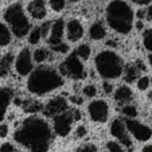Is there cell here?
I'll use <instances>...</instances> for the list:
<instances>
[{
	"label": "cell",
	"instance_id": "42",
	"mask_svg": "<svg viewBox=\"0 0 152 152\" xmlns=\"http://www.w3.org/2000/svg\"><path fill=\"white\" fill-rule=\"evenodd\" d=\"M141 152H152V144H147V145L143 147Z\"/></svg>",
	"mask_w": 152,
	"mask_h": 152
},
{
	"label": "cell",
	"instance_id": "13",
	"mask_svg": "<svg viewBox=\"0 0 152 152\" xmlns=\"http://www.w3.org/2000/svg\"><path fill=\"white\" fill-rule=\"evenodd\" d=\"M66 31H67V39L70 42H78L83 37V27L80 23V20L77 19H72L67 22Z\"/></svg>",
	"mask_w": 152,
	"mask_h": 152
},
{
	"label": "cell",
	"instance_id": "38",
	"mask_svg": "<svg viewBox=\"0 0 152 152\" xmlns=\"http://www.w3.org/2000/svg\"><path fill=\"white\" fill-rule=\"evenodd\" d=\"M8 135V125L7 124H0V139L7 137Z\"/></svg>",
	"mask_w": 152,
	"mask_h": 152
},
{
	"label": "cell",
	"instance_id": "27",
	"mask_svg": "<svg viewBox=\"0 0 152 152\" xmlns=\"http://www.w3.org/2000/svg\"><path fill=\"white\" fill-rule=\"evenodd\" d=\"M106 149H108V152H125V147L123 144L113 140L106 143Z\"/></svg>",
	"mask_w": 152,
	"mask_h": 152
},
{
	"label": "cell",
	"instance_id": "44",
	"mask_svg": "<svg viewBox=\"0 0 152 152\" xmlns=\"http://www.w3.org/2000/svg\"><path fill=\"white\" fill-rule=\"evenodd\" d=\"M148 61H149V65L152 66V54H149V55H148Z\"/></svg>",
	"mask_w": 152,
	"mask_h": 152
},
{
	"label": "cell",
	"instance_id": "15",
	"mask_svg": "<svg viewBox=\"0 0 152 152\" xmlns=\"http://www.w3.org/2000/svg\"><path fill=\"white\" fill-rule=\"evenodd\" d=\"M63 30H65V22H63L62 19L55 20L54 24L51 26V31H50V37H49V43L51 45V46L63 43L62 42Z\"/></svg>",
	"mask_w": 152,
	"mask_h": 152
},
{
	"label": "cell",
	"instance_id": "14",
	"mask_svg": "<svg viewBox=\"0 0 152 152\" xmlns=\"http://www.w3.org/2000/svg\"><path fill=\"white\" fill-rule=\"evenodd\" d=\"M27 11L34 19L40 20L46 16L47 10H46V3L45 0H31L27 6Z\"/></svg>",
	"mask_w": 152,
	"mask_h": 152
},
{
	"label": "cell",
	"instance_id": "45",
	"mask_svg": "<svg viewBox=\"0 0 152 152\" xmlns=\"http://www.w3.org/2000/svg\"><path fill=\"white\" fill-rule=\"evenodd\" d=\"M137 28H139V30L143 28V22H139V23H137Z\"/></svg>",
	"mask_w": 152,
	"mask_h": 152
},
{
	"label": "cell",
	"instance_id": "4",
	"mask_svg": "<svg viewBox=\"0 0 152 152\" xmlns=\"http://www.w3.org/2000/svg\"><path fill=\"white\" fill-rule=\"evenodd\" d=\"M98 74L105 80H115L124 73V62L120 55L112 50H104L98 53L94 59Z\"/></svg>",
	"mask_w": 152,
	"mask_h": 152
},
{
	"label": "cell",
	"instance_id": "2",
	"mask_svg": "<svg viewBox=\"0 0 152 152\" xmlns=\"http://www.w3.org/2000/svg\"><path fill=\"white\" fill-rule=\"evenodd\" d=\"M63 85V77L61 73L50 66H39L30 74L27 80V89L30 93L43 96Z\"/></svg>",
	"mask_w": 152,
	"mask_h": 152
},
{
	"label": "cell",
	"instance_id": "18",
	"mask_svg": "<svg viewBox=\"0 0 152 152\" xmlns=\"http://www.w3.org/2000/svg\"><path fill=\"white\" fill-rule=\"evenodd\" d=\"M14 63V54L12 53H7L0 58V78H6L10 74Z\"/></svg>",
	"mask_w": 152,
	"mask_h": 152
},
{
	"label": "cell",
	"instance_id": "31",
	"mask_svg": "<svg viewBox=\"0 0 152 152\" xmlns=\"http://www.w3.org/2000/svg\"><path fill=\"white\" fill-rule=\"evenodd\" d=\"M74 152H97V147L92 143H86L82 144L81 147H78Z\"/></svg>",
	"mask_w": 152,
	"mask_h": 152
},
{
	"label": "cell",
	"instance_id": "29",
	"mask_svg": "<svg viewBox=\"0 0 152 152\" xmlns=\"http://www.w3.org/2000/svg\"><path fill=\"white\" fill-rule=\"evenodd\" d=\"M82 94L85 96V97H88V98L96 97V94H97V88H96L94 85H86V86H83Z\"/></svg>",
	"mask_w": 152,
	"mask_h": 152
},
{
	"label": "cell",
	"instance_id": "35",
	"mask_svg": "<svg viewBox=\"0 0 152 152\" xmlns=\"http://www.w3.org/2000/svg\"><path fill=\"white\" fill-rule=\"evenodd\" d=\"M51 26L53 24L50 22H46V23H43L42 27H40V32H42V37L46 38L47 35H50V31H51Z\"/></svg>",
	"mask_w": 152,
	"mask_h": 152
},
{
	"label": "cell",
	"instance_id": "5",
	"mask_svg": "<svg viewBox=\"0 0 152 152\" xmlns=\"http://www.w3.org/2000/svg\"><path fill=\"white\" fill-rule=\"evenodd\" d=\"M4 19L11 26V30L16 38H23L31 31V26L20 4H12L4 12Z\"/></svg>",
	"mask_w": 152,
	"mask_h": 152
},
{
	"label": "cell",
	"instance_id": "17",
	"mask_svg": "<svg viewBox=\"0 0 152 152\" xmlns=\"http://www.w3.org/2000/svg\"><path fill=\"white\" fill-rule=\"evenodd\" d=\"M133 98V92L132 89L129 88V86H120V88H117L115 92V100L116 102L118 104H123V105H126V104H129V101Z\"/></svg>",
	"mask_w": 152,
	"mask_h": 152
},
{
	"label": "cell",
	"instance_id": "21",
	"mask_svg": "<svg viewBox=\"0 0 152 152\" xmlns=\"http://www.w3.org/2000/svg\"><path fill=\"white\" fill-rule=\"evenodd\" d=\"M11 42V32L6 24L0 23V46H7Z\"/></svg>",
	"mask_w": 152,
	"mask_h": 152
},
{
	"label": "cell",
	"instance_id": "6",
	"mask_svg": "<svg viewBox=\"0 0 152 152\" xmlns=\"http://www.w3.org/2000/svg\"><path fill=\"white\" fill-rule=\"evenodd\" d=\"M59 73L62 77L65 75V77H69L72 80H83L86 77L83 63L77 55V53L70 54L66 59L61 63Z\"/></svg>",
	"mask_w": 152,
	"mask_h": 152
},
{
	"label": "cell",
	"instance_id": "32",
	"mask_svg": "<svg viewBox=\"0 0 152 152\" xmlns=\"http://www.w3.org/2000/svg\"><path fill=\"white\" fill-rule=\"evenodd\" d=\"M49 1L54 11H62L65 8V0H49Z\"/></svg>",
	"mask_w": 152,
	"mask_h": 152
},
{
	"label": "cell",
	"instance_id": "9",
	"mask_svg": "<svg viewBox=\"0 0 152 152\" xmlns=\"http://www.w3.org/2000/svg\"><path fill=\"white\" fill-rule=\"evenodd\" d=\"M125 125L128 132L139 141H148L152 136V129L148 125L135 120V118H126Z\"/></svg>",
	"mask_w": 152,
	"mask_h": 152
},
{
	"label": "cell",
	"instance_id": "46",
	"mask_svg": "<svg viewBox=\"0 0 152 152\" xmlns=\"http://www.w3.org/2000/svg\"><path fill=\"white\" fill-rule=\"evenodd\" d=\"M70 1H78V0H70Z\"/></svg>",
	"mask_w": 152,
	"mask_h": 152
},
{
	"label": "cell",
	"instance_id": "39",
	"mask_svg": "<svg viewBox=\"0 0 152 152\" xmlns=\"http://www.w3.org/2000/svg\"><path fill=\"white\" fill-rule=\"evenodd\" d=\"M131 1L135 4H139V6H145V4L151 3L152 0H131Z\"/></svg>",
	"mask_w": 152,
	"mask_h": 152
},
{
	"label": "cell",
	"instance_id": "34",
	"mask_svg": "<svg viewBox=\"0 0 152 152\" xmlns=\"http://www.w3.org/2000/svg\"><path fill=\"white\" fill-rule=\"evenodd\" d=\"M0 152H22L16 148L15 145H12L11 143H4L3 145L0 147Z\"/></svg>",
	"mask_w": 152,
	"mask_h": 152
},
{
	"label": "cell",
	"instance_id": "19",
	"mask_svg": "<svg viewBox=\"0 0 152 152\" xmlns=\"http://www.w3.org/2000/svg\"><path fill=\"white\" fill-rule=\"evenodd\" d=\"M89 35L93 40H100V39H102V38H105L106 30H105V27H104V24L101 23V22L93 23V26L90 27V30H89Z\"/></svg>",
	"mask_w": 152,
	"mask_h": 152
},
{
	"label": "cell",
	"instance_id": "25",
	"mask_svg": "<svg viewBox=\"0 0 152 152\" xmlns=\"http://www.w3.org/2000/svg\"><path fill=\"white\" fill-rule=\"evenodd\" d=\"M90 53H92V50H90L89 45H81L77 49V55L80 57V59H82V61L89 59Z\"/></svg>",
	"mask_w": 152,
	"mask_h": 152
},
{
	"label": "cell",
	"instance_id": "12",
	"mask_svg": "<svg viewBox=\"0 0 152 152\" xmlns=\"http://www.w3.org/2000/svg\"><path fill=\"white\" fill-rule=\"evenodd\" d=\"M32 58L28 49H22L15 59V70L19 75H28L32 73Z\"/></svg>",
	"mask_w": 152,
	"mask_h": 152
},
{
	"label": "cell",
	"instance_id": "24",
	"mask_svg": "<svg viewBox=\"0 0 152 152\" xmlns=\"http://www.w3.org/2000/svg\"><path fill=\"white\" fill-rule=\"evenodd\" d=\"M123 115L125 116L126 118H135L137 116V109H136L135 105H131V104H126V105L123 106V109H121Z\"/></svg>",
	"mask_w": 152,
	"mask_h": 152
},
{
	"label": "cell",
	"instance_id": "20",
	"mask_svg": "<svg viewBox=\"0 0 152 152\" xmlns=\"http://www.w3.org/2000/svg\"><path fill=\"white\" fill-rule=\"evenodd\" d=\"M139 74H140V70L137 69V66H136V65H129V66H126L125 70H124V80H125V82L132 83V82H135L136 80L140 78Z\"/></svg>",
	"mask_w": 152,
	"mask_h": 152
},
{
	"label": "cell",
	"instance_id": "10",
	"mask_svg": "<svg viewBox=\"0 0 152 152\" xmlns=\"http://www.w3.org/2000/svg\"><path fill=\"white\" fill-rule=\"evenodd\" d=\"M88 112L94 123H105L109 116V105L104 100H94L88 105Z\"/></svg>",
	"mask_w": 152,
	"mask_h": 152
},
{
	"label": "cell",
	"instance_id": "23",
	"mask_svg": "<svg viewBox=\"0 0 152 152\" xmlns=\"http://www.w3.org/2000/svg\"><path fill=\"white\" fill-rule=\"evenodd\" d=\"M42 109H43L42 105L34 100H28V101H26V104H24V110L28 113H37Z\"/></svg>",
	"mask_w": 152,
	"mask_h": 152
},
{
	"label": "cell",
	"instance_id": "41",
	"mask_svg": "<svg viewBox=\"0 0 152 152\" xmlns=\"http://www.w3.org/2000/svg\"><path fill=\"white\" fill-rule=\"evenodd\" d=\"M73 116H74V120L75 121H78L81 118V113H80V110L78 109H73Z\"/></svg>",
	"mask_w": 152,
	"mask_h": 152
},
{
	"label": "cell",
	"instance_id": "30",
	"mask_svg": "<svg viewBox=\"0 0 152 152\" xmlns=\"http://www.w3.org/2000/svg\"><path fill=\"white\" fill-rule=\"evenodd\" d=\"M149 85H151V80H149V77H147V75L140 77L137 80V89L139 90H147L149 88Z\"/></svg>",
	"mask_w": 152,
	"mask_h": 152
},
{
	"label": "cell",
	"instance_id": "37",
	"mask_svg": "<svg viewBox=\"0 0 152 152\" xmlns=\"http://www.w3.org/2000/svg\"><path fill=\"white\" fill-rule=\"evenodd\" d=\"M102 90H104V93H105V94H110V93L113 92V85L110 82H108V81H104Z\"/></svg>",
	"mask_w": 152,
	"mask_h": 152
},
{
	"label": "cell",
	"instance_id": "26",
	"mask_svg": "<svg viewBox=\"0 0 152 152\" xmlns=\"http://www.w3.org/2000/svg\"><path fill=\"white\" fill-rule=\"evenodd\" d=\"M40 38H42V32H40V27H37V28H32L30 31V35H28V42L31 45H37L39 43Z\"/></svg>",
	"mask_w": 152,
	"mask_h": 152
},
{
	"label": "cell",
	"instance_id": "22",
	"mask_svg": "<svg viewBox=\"0 0 152 152\" xmlns=\"http://www.w3.org/2000/svg\"><path fill=\"white\" fill-rule=\"evenodd\" d=\"M49 59V51H47L46 49H43V47H40V49H37L34 51V61L38 63H42L45 62V61Z\"/></svg>",
	"mask_w": 152,
	"mask_h": 152
},
{
	"label": "cell",
	"instance_id": "11",
	"mask_svg": "<svg viewBox=\"0 0 152 152\" xmlns=\"http://www.w3.org/2000/svg\"><path fill=\"white\" fill-rule=\"evenodd\" d=\"M67 110H69V104H67L66 98L62 97V96H57V97L51 98L43 108V113L47 117H53V118L58 115L67 112Z\"/></svg>",
	"mask_w": 152,
	"mask_h": 152
},
{
	"label": "cell",
	"instance_id": "28",
	"mask_svg": "<svg viewBox=\"0 0 152 152\" xmlns=\"http://www.w3.org/2000/svg\"><path fill=\"white\" fill-rule=\"evenodd\" d=\"M143 45L148 51H152V28L147 30L143 35Z\"/></svg>",
	"mask_w": 152,
	"mask_h": 152
},
{
	"label": "cell",
	"instance_id": "36",
	"mask_svg": "<svg viewBox=\"0 0 152 152\" xmlns=\"http://www.w3.org/2000/svg\"><path fill=\"white\" fill-rule=\"evenodd\" d=\"M86 133H88V129H86V126H83V125H80L77 129H75V136H77L78 139L85 137Z\"/></svg>",
	"mask_w": 152,
	"mask_h": 152
},
{
	"label": "cell",
	"instance_id": "1",
	"mask_svg": "<svg viewBox=\"0 0 152 152\" xmlns=\"http://www.w3.org/2000/svg\"><path fill=\"white\" fill-rule=\"evenodd\" d=\"M14 140L30 152H47L53 143V129L45 118L30 116L15 129Z\"/></svg>",
	"mask_w": 152,
	"mask_h": 152
},
{
	"label": "cell",
	"instance_id": "8",
	"mask_svg": "<svg viewBox=\"0 0 152 152\" xmlns=\"http://www.w3.org/2000/svg\"><path fill=\"white\" fill-rule=\"evenodd\" d=\"M110 133H112L113 137H116L118 140V143L123 144L125 148L132 149L133 144L132 140L129 137V132L126 129L125 125V120H121V118H115L110 124Z\"/></svg>",
	"mask_w": 152,
	"mask_h": 152
},
{
	"label": "cell",
	"instance_id": "7",
	"mask_svg": "<svg viewBox=\"0 0 152 152\" xmlns=\"http://www.w3.org/2000/svg\"><path fill=\"white\" fill-rule=\"evenodd\" d=\"M74 116H73V110H67V112L58 115L53 118V128H54L55 135L61 136V137H66L70 132H72V126L74 123Z\"/></svg>",
	"mask_w": 152,
	"mask_h": 152
},
{
	"label": "cell",
	"instance_id": "47",
	"mask_svg": "<svg viewBox=\"0 0 152 152\" xmlns=\"http://www.w3.org/2000/svg\"><path fill=\"white\" fill-rule=\"evenodd\" d=\"M151 83H152V80H151Z\"/></svg>",
	"mask_w": 152,
	"mask_h": 152
},
{
	"label": "cell",
	"instance_id": "3",
	"mask_svg": "<svg viewBox=\"0 0 152 152\" xmlns=\"http://www.w3.org/2000/svg\"><path fill=\"white\" fill-rule=\"evenodd\" d=\"M106 22L116 32L128 34L133 24L132 8L123 0H112L106 7Z\"/></svg>",
	"mask_w": 152,
	"mask_h": 152
},
{
	"label": "cell",
	"instance_id": "16",
	"mask_svg": "<svg viewBox=\"0 0 152 152\" xmlns=\"http://www.w3.org/2000/svg\"><path fill=\"white\" fill-rule=\"evenodd\" d=\"M12 98H14V90L11 88H0V121H3Z\"/></svg>",
	"mask_w": 152,
	"mask_h": 152
},
{
	"label": "cell",
	"instance_id": "43",
	"mask_svg": "<svg viewBox=\"0 0 152 152\" xmlns=\"http://www.w3.org/2000/svg\"><path fill=\"white\" fill-rule=\"evenodd\" d=\"M147 18H148V19L152 22V6L149 7L148 10H147Z\"/></svg>",
	"mask_w": 152,
	"mask_h": 152
},
{
	"label": "cell",
	"instance_id": "33",
	"mask_svg": "<svg viewBox=\"0 0 152 152\" xmlns=\"http://www.w3.org/2000/svg\"><path fill=\"white\" fill-rule=\"evenodd\" d=\"M51 49L54 50L55 53H59V54H65V53L69 51V46L66 43H59V45H55V46H51Z\"/></svg>",
	"mask_w": 152,
	"mask_h": 152
},
{
	"label": "cell",
	"instance_id": "40",
	"mask_svg": "<svg viewBox=\"0 0 152 152\" xmlns=\"http://www.w3.org/2000/svg\"><path fill=\"white\" fill-rule=\"evenodd\" d=\"M70 101H72L73 104H77V105H80V104H82V98H81V97H77V96H75V97H74V96H73V97L70 98Z\"/></svg>",
	"mask_w": 152,
	"mask_h": 152
}]
</instances>
